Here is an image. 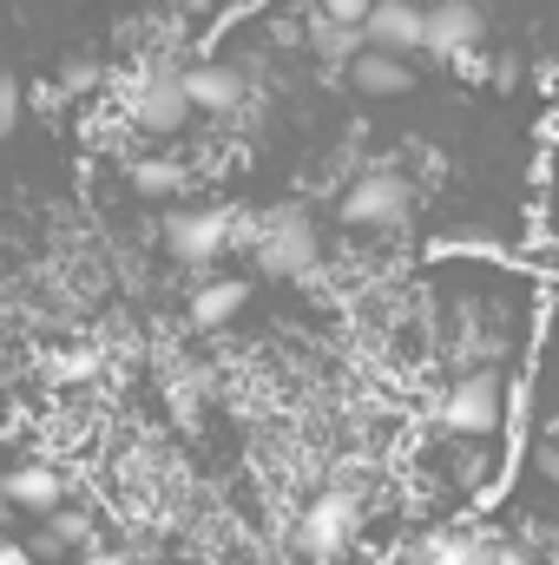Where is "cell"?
Segmentation results:
<instances>
[{"label":"cell","mask_w":559,"mask_h":565,"mask_svg":"<svg viewBox=\"0 0 559 565\" xmlns=\"http://www.w3.org/2000/svg\"><path fill=\"white\" fill-rule=\"evenodd\" d=\"M165 237V257L171 264H211L224 244H231V231H224V217L218 211H191V204H178V211H165V224H158Z\"/></svg>","instance_id":"cell-1"}]
</instances>
